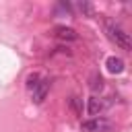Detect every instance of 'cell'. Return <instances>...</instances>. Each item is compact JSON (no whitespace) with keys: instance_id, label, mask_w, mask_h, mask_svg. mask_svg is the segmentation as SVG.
<instances>
[{"instance_id":"obj_1","label":"cell","mask_w":132,"mask_h":132,"mask_svg":"<svg viewBox=\"0 0 132 132\" xmlns=\"http://www.w3.org/2000/svg\"><path fill=\"white\" fill-rule=\"evenodd\" d=\"M105 33H107V37H109L118 47H122V50H130V47H132V43H130V35H128L116 21L105 19Z\"/></svg>"},{"instance_id":"obj_2","label":"cell","mask_w":132,"mask_h":132,"mask_svg":"<svg viewBox=\"0 0 132 132\" xmlns=\"http://www.w3.org/2000/svg\"><path fill=\"white\" fill-rule=\"evenodd\" d=\"M113 124L107 118H91L80 124V132H109Z\"/></svg>"},{"instance_id":"obj_3","label":"cell","mask_w":132,"mask_h":132,"mask_svg":"<svg viewBox=\"0 0 132 132\" xmlns=\"http://www.w3.org/2000/svg\"><path fill=\"white\" fill-rule=\"evenodd\" d=\"M54 37L56 39H60V41H74V39H78V33L72 29V27H66V25H58V27H54Z\"/></svg>"},{"instance_id":"obj_4","label":"cell","mask_w":132,"mask_h":132,"mask_svg":"<svg viewBox=\"0 0 132 132\" xmlns=\"http://www.w3.org/2000/svg\"><path fill=\"white\" fill-rule=\"evenodd\" d=\"M109 105H111V101H105V99H101V97H91V99H89V105H87V111H89L91 116H99V113L105 111Z\"/></svg>"},{"instance_id":"obj_5","label":"cell","mask_w":132,"mask_h":132,"mask_svg":"<svg viewBox=\"0 0 132 132\" xmlns=\"http://www.w3.org/2000/svg\"><path fill=\"white\" fill-rule=\"evenodd\" d=\"M47 91H50V78H41V82L31 91V93H33V103H41V101L45 99Z\"/></svg>"},{"instance_id":"obj_6","label":"cell","mask_w":132,"mask_h":132,"mask_svg":"<svg viewBox=\"0 0 132 132\" xmlns=\"http://www.w3.org/2000/svg\"><path fill=\"white\" fill-rule=\"evenodd\" d=\"M105 66H107L109 72L120 74V72L124 70V60H122V58H116V56H109V58L105 60Z\"/></svg>"},{"instance_id":"obj_7","label":"cell","mask_w":132,"mask_h":132,"mask_svg":"<svg viewBox=\"0 0 132 132\" xmlns=\"http://www.w3.org/2000/svg\"><path fill=\"white\" fill-rule=\"evenodd\" d=\"M70 12H72V4H70V2H64V0H62V2H56V4H54V14H56V16H66V14H70Z\"/></svg>"},{"instance_id":"obj_8","label":"cell","mask_w":132,"mask_h":132,"mask_svg":"<svg viewBox=\"0 0 132 132\" xmlns=\"http://www.w3.org/2000/svg\"><path fill=\"white\" fill-rule=\"evenodd\" d=\"M68 107L72 109L74 116H82V109H85V107H82V99H80V97L72 95V97L68 99Z\"/></svg>"},{"instance_id":"obj_9","label":"cell","mask_w":132,"mask_h":132,"mask_svg":"<svg viewBox=\"0 0 132 132\" xmlns=\"http://www.w3.org/2000/svg\"><path fill=\"white\" fill-rule=\"evenodd\" d=\"M41 74H37V72H31V74H27V78H25V87L29 89V91H33L39 82H41Z\"/></svg>"},{"instance_id":"obj_10","label":"cell","mask_w":132,"mask_h":132,"mask_svg":"<svg viewBox=\"0 0 132 132\" xmlns=\"http://www.w3.org/2000/svg\"><path fill=\"white\" fill-rule=\"evenodd\" d=\"M89 87H91V91H101V89H103V78H101L99 72H93V74H91Z\"/></svg>"},{"instance_id":"obj_11","label":"cell","mask_w":132,"mask_h":132,"mask_svg":"<svg viewBox=\"0 0 132 132\" xmlns=\"http://www.w3.org/2000/svg\"><path fill=\"white\" fill-rule=\"evenodd\" d=\"M78 8H80V12H85L87 16H93V6H91L89 2H80Z\"/></svg>"}]
</instances>
